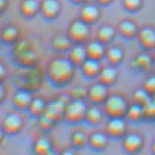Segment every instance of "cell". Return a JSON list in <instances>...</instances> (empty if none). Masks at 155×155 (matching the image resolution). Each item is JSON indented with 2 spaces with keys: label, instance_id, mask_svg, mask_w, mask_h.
Segmentation results:
<instances>
[{
  "label": "cell",
  "instance_id": "obj_32",
  "mask_svg": "<svg viewBox=\"0 0 155 155\" xmlns=\"http://www.w3.org/2000/svg\"><path fill=\"white\" fill-rule=\"evenodd\" d=\"M130 121L132 122H140L144 120V112H143V107L139 105V104H130L127 112H126V116Z\"/></svg>",
  "mask_w": 155,
  "mask_h": 155
},
{
  "label": "cell",
  "instance_id": "obj_48",
  "mask_svg": "<svg viewBox=\"0 0 155 155\" xmlns=\"http://www.w3.org/2000/svg\"><path fill=\"white\" fill-rule=\"evenodd\" d=\"M152 100H153V101H154V102H155V93H154V94H153V95H152Z\"/></svg>",
  "mask_w": 155,
  "mask_h": 155
},
{
  "label": "cell",
  "instance_id": "obj_41",
  "mask_svg": "<svg viewBox=\"0 0 155 155\" xmlns=\"http://www.w3.org/2000/svg\"><path fill=\"white\" fill-rule=\"evenodd\" d=\"M8 0H0V15H2V13L6 12L7 8H8Z\"/></svg>",
  "mask_w": 155,
  "mask_h": 155
},
{
  "label": "cell",
  "instance_id": "obj_1",
  "mask_svg": "<svg viewBox=\"0 0 155 155\" xmlns=\"http://www.w3.org/2000/svg\"><path fill=\"white\" fill-rule=\"evenodd\" d=\"M75 68L69 58L55 57L51 59L47 68V77L49 81L54 85L62 87L67 85L73 80L75 74Z\"/></svg>",
  "mask_w": 155,
  "mask_h": 155
},
{
  "label": "cell",
  "instance_id": "obj_10",
  "mask_svg": "<svg viewBox=\"0 0 155 155\" xmlns=\"http://www.w3.org/2000/svg\"><path fill=\"white\" fill-rule=\"evenodd\" d=\"M79 18L82 21H84L87 25H94L97 23L101 18V8L99 5L91 2H85L82 5V8L80 9Z\"/></svg>",
  "mask_w": 155,
  "mask_h": 155
},
{
  "label": "cell",
  "instance_id": "obj_31",
  "mask_svg": "<svg viewBox=\"0 0 155 155\" xmlns=\"http://www.w3.org/2000/svg\"><path fill=\"white\" fill-rule=\"evenodd\" d=\"M71 144L73 147L75 149H82L85 145H87L89 143V135L84 132L83 130H74L73 132L71 133Z\"/></svg>",
  "mask_w": 155,
  "mask_h": 155
},
{
  "label": "cell",
  "instance_id": "obj_13",
  "mask_svg": "<svg viewBox=\"0 0 155 155\" xmlns=\"http://www.w3.org/2000/svg\"><path fill=\"white\" fill-rule=\"evenodd\" d=\"M62 6L59 0H41L40 15L47 20L57 19L61 13Z\"/></svg>",
  "mask_w": 155,
  "mask_h": 155
},
{
  "label": "cell",
  "instance_id": "obj_21",
  "mask_svg": "<svg viewBox=\"0 0 155 155\" xmlns=\"http://www.w3.org/2000/svg\"><path fill=\"white\" fill-rule=\"evenodd\" d=\"M117 79H119V72H117L114 65L111 64L107 65V67H102V70H101L100 74L97 77L99 82L107 85V87L115 84Z\"/></svg>",
  "mask_w": 155,
  "mask_h": 155
},
{
  "label": "cell",
  "instance_id": "obj_27",
  "mask_svg": "<svg viewBox=\"0 0 155 155\" xmlns=\"http://www.w3.org/2000/svg\"><path fill=\"white\" fill-rule=\"evenodd\" d=\"M117 31L114 27L110 26V25H103L101 26L97 31V40L102 42L103 45H107L112 43L114 39H115Z\"/></svg>",
  "mask_w": 155,
  "mask_h": 155
},
{
  "label": "cell",
  "instance_id": "obj_23",
  "mask_svg": "<svg viewBox=\"0 0 155 155\" xmlns=\"http://www.w3.org/2000/svg\"><path fill=\"white\" fill-rule=\"evenodd\" d=\"M125 58V51L122 47L120 45H109L107 47V52H105V59L111 65L121 64Z\"/></svg>",
  "mask_w": 155,
  "mask_h": 155
},
{
  "label": "cell",
  "instance_id": "obj_29",
  "mask_svg": "<svg viewBox=\"0 0 155 155\" xmlns=\"http://www.w3.org/2000/svg\"><path fill=\"white\" fill-rule=\"evenodd\" d=\"M104 115V111L99 105L93 104L91 107H87V114H85V121L91 125H97L102 122Z\"/></svg>",
  "mask_w": 155,
  "mask_h": 155
},
{
  "label": "cell",
  "instance_id": "obj_28",
  "mask_svg": "<svg viewBox=\"0 0 155 155\" xmlns=\"http://www.w3.org/2000/svg\"><path fill=\"white\" fill-rule=\"evenodd\" d=\"M51 48L54 51L58 52H68L70 50L73 42L70 40V38L68 37V35H55L53 38L51 39Z\"/></svg>",
  "mask_w": 155,
  "mask_h": 155
},
{
  "label": "cell",
  "instance_id": "obj_7",
  "mask_svg": "<svg viewBox=\"0 0 155 155\" xmlns=\"http://www.w3.org/2000/svg\"><path fill=\"white\" fill-rule=\"evenodd\" d=\"M26 69V74L21 78L22 83L20 84V89H26V90H29L31 92L37 90V89H40L42 82H43V74L41 72V69L39 70L37 67Z\"/></svg>",
  "mask_w": 155,
  "mask_h": 155
},
{
  "label": "cell",
  "instance_id": "obj_15",
  "mask_svg": "<svg viewBox=\"0 0 155 155\" xmlns=\"http://www.w3.org/2000/svg\"><path fill=\"white\" fill-rule=\"evenodd\" d=\"M33 100L32 92L26 89H19L12 97L13 107L18 110H29L30 104Z\"/></svg>",
  "mask_w": 155,
  "mask_h": 155
},
{
  "label": "cell",
  "instance_id": "obj_5",
  "mask_svg": "<svg viewBox=\"0 0 155 155\" xmlns=\"http://www.w3.org/2000/svg\"><path fill=\"white\" fill-rule=\"evenodd\" d=\"M87 110V104L84 100H74L71 99L67 104L64 111V120L67 122L77 124L85 120Z\"/></svg>",
  "mask_w": 155,
  "mask_h": 155
},
{
  "label": "cell",
  "instance_id": "obj_26",
  "mask_svg": "<svg viewBox=\"0 0 155 155\" xmlns=\"http://www.w3.org/2000/svg\"><path fill=\"white\" fill-rule=\"evenodd\" d=\"M53 151L52 141L48 135H40L33 143V153L36 155H47Z\"/></svg>",
  "mask_w": 155,
  "mask_h": 155
},
{
  "label": "cell",
  "instance_id": "obj_34",
  "mask_svg": "<svg viewBox=\"0 0 155 155\" xmlns=\"http://www.w3.org/2000/svg\"><path fill=\"white\" fill-rule=\"evenodd\" d=\"M123 8L131 13H135L142 9L143 0H122Z\"/></svg>",
  "mask_w": 155,
  "mask_h": 155
},
{
  "label": "cell",
  "instance_id": "obj_42",
  "mask_svg": "<svg viewBox=\"0 0 155 155\" xmlns=\"http://www.w3.org/2000/svg\"><path fill=\"white\" fill-rule=\"evenodd\" d=\"M95 2L100 7H107L110 6L111 3L113 2V0H95Z\"/></svg>",
  "mask_w": 155,
  "mask_h": 155
},
{
  "label": "cell",
  "instance_id": "obj_46",
  "mask_svg": "<svg viewBox=\"0 0 155 155\" xmlns=\"http://www.w3.org/2000/svg\"><path fill=\"white\" fill-rule=\"evenodd\" d=\"M152 153H153V155H155V141L152 144Z\"/></svg>",
  "mask_w": 155,
  "mask_h": 155
},
{
  "label": "cell",
  "instance_id": "obj_33",
  "mask_svg": "<svg viewBox=\"0 0 155 155\" xmlns=\"http://www.w3.org/2000/svg\"><path fill=\"white\" fill-rule=\"evenodd\" d=\"M132 100H133V103L139 104L141 107H144V105H146L150 101L152 100V95L146 90H144L143 87H140V89H136L133 92Z\"/></svg>",
  "mask_w": 155,
  "mask_h": 155
},
{
  "label": "cell",
  "instance_id": "obj_38",
  "mask_svg": "<svg viewBox=\"0 0 155 155\" xmlns=\"http://www.w3.org/2000/svg\"><path fill=\"white\" fill-rule=\"evenodd\" d=\"M142 87L144 90H146L151 95L155 93V74L150 75L146 78V80L144 81Z\"/></svg>",
  "mask_w": 155,
  "mask_h": 155
},
{
  "label": "cell",
  "instance_id": "obj_8",
  "mask_svg": "<svg viewBox=\"0 0 155 155\" xmlns=\"http://www.w3.org/2000/svg\"><path fill=\"white\" fill-rule=\"evenodd\" d=\"M25 126V120L19 113H8L2 120V129L7 135H17L22 131Z\"/></svg>",
  "mask_w": 155,
  "mask_h": 155
},
{
  "label": "cell",
  "instance_id": "obj_14",
  "mask_svg": "<svg viewBox=\"0 0 155 155\" xmlns=\"http://www.w3.org/2000/svg\"><path fill=\"white\" fill-rule=\"evenodd\" d=\"M136 39L145 51H152L155 49V29L153 27L145 26L140 28Z\"/></svg>",
  "mask_w": 155,
  "mask_h": 155
},
{
  "label": "cell",
  "instance_id": "obj_4",
  "mask_svg": "<svg viewBox=\"0 0 155 155\" xmlns=\"http://www.w3.org/2000/svg\"><path fill=\"white\" fill-rule=\"evenodd\" d=\"M67 35L73 43L87 45L91 38V26L79 19L72 20L68 27Z\"/></svg>",
  "mask_w": 155,
  "mask_h": 155
},
{
  "label": "cell",
  "instance_id": "obj_25",
  "mask_svg": "<svg viewBox=\"0 0 155 155\" xmlns=\"http://www.w3.org/2000/svg\"><path fill=\"white\" fill-rule=\"evenodd\" d=\"M80 68L84 77L89 78V79H93V78L99 77L101 70H102V64H101V61L87 58Z\"/></svg>",
  "mask_w": 155,
  "mask_h": 155
},
{
  "label": "cell",
  "instance_id": "obj_3",
  "mask_svg": "<svg viewBox=\"0 0 155 155\" xmlns=\"http://www.w3.org/2000/svg\"><path fill=\"white\" fill-rule=\"evenodd\" d=\"M130 104L120 94H111L103 103L104 114L109 117H125Z\"/></svg>",
  "mask_w": 155,
  "mask_h": 155
},
{
  "label": "cell",
  "instance_id": "obj_6",
  "mask_svg": "<svg viewBox=\"0 0 155 155\" xmlns=\"http://www.w3.org/2000/svg\"><path fill=\"white\" fill-rule=\"evenodd\" d=\"M71 97L70 95H61L57 97L55 100H52L48 102L47 109H45V114L52 119L55 123L60 122L62 120H64V111L67 104L70 102Z\"/></svg>",
  "mask_w": 155,
  "mask_h": 155
},
{
  "label": "cell",
  "instance_id": "obj_19",
  "mask_svg": "<svg viewBox=\"0 0 155 155\" xmlns=\"http://www.w3.org/2000/svg\"><path fill=\"white\" fill-rule=\"evenodd\" d=\"M139 27L133 20L130 19H124L122 21H120L119 28H117V32L120 33V36L123 37L124 39L127 40H132V39L137 37V32H139Z\"/></svg>",
  "mask_w": 155,
  "mask_h": 155
},
{
  "label": "cell",
  "instance_id": "obj_37",
  "mask_svg": "<svg viewBox=\"0 0 155 155\" xmlns=\"http://www.w3.org/2000/svg\"><path fill=\"white\" fill-rule=\"evenodd\" d=\"M143 112H144V119L153 120L155 119V102L151 100L149 103L143 107Z\"/></svg>",
  "mask_w": 155,
  "mask_h": 155
},
{
  "label": "cell",
  "instance_id": "obj_47",
  "mask_svg": "<svg viewBox=\"0 0 155 155\" xmlns=\"http://www.w3.org/2000/svg\"><path fill=\"white\" fill-rule=\"evenodd\" d=\"M153 69L155 70V55L153 57Z\"/></svg>",
  "mask_w": 155,
  "mask_h": 155
},
{
  "label": "cell",
  "instance_id": "obj_2",
  "mask_svg": "<svg viewBox=\"0 0 155 155\" xmlns=\"http://www.w3.org/2000/svg\"><path fill=\"white\" fill-rule=\"evenodd\" d=\"M13 58L19 65L23 68L37 67L40 60V54L28 39H19L13 45Z\"/></svg>",
  "mask_w": 155,
  "mask_h": 155
},
{
  "label": "cell",
  "instance_id": "obj_43",
  "mask_svg": "<svg viewBox=\"0 0 155 155\" xmlns=\"http://www.w3.org/2000/svg\"><path fill=\"white\" fill-rule=\"evenodd\" d=\"M6 132H5V130L2 129V126L0 127V145L3 143V141H5V139H6Z\"/></svg>",
  "mask_w": 155,
  "mask_h": 155
},
{
  "label": "cell",
  "instance_id": "obj_35",
  "mask_svg": "<svg viewBox=\"0 0 155 155\" xmlns=\"http://www.w3.org/2000/svg\"><path fill=\"white\" fill-rule=\"evenodd\" d=\"M55 124L57 123L52 119H50L49 116L45 115V114H42L41 116L38 117V125L42 131H50V130L54 127Z\"/></svg>",
  "mask_w": 155,
  "mask_h": 155
},
{
  "label": "cell",
  "instance_id": "obj_49",
  "mask_svg": "<svg viewBox=\"0 0 155 155\" xmlns=\"http://www.w3.org/2000/svg\"><path fill=\"white\" fill-rule=\"evenodd\" d=\"M154 121H155V119H154Z\"/></svg>",
  "mask_w": 155,
  "mask_h": 155
},
{
  "label": "cell",
  "instance_id": "obj_36",
  "mask_svg": "<svg viewBox=\"0 0 155 155\" xmlns=\"http://www.w3.org/2000/svg\"><path fill=\"white\" fill-rule=\"evenodd\" d=\"M70 97L71 99L74 100H84L87 97V87H73L70 92Z\"/></svg>",
  "mask_w": 155,
  "mask_h": 155
},
{
  "label": "cell",
  "instance_id": "obj_16",
  "mask_svg": "<svg viewBox=\"0 0 155 155\" xmlns=\"http://www.w3.org/2000/svg\"><path fill=\"white\" fill-rule=\"evenodd\" d=\"M68 58L73 63L74 67H81L83 64V62L87 59L85 45L73 43V45L68 51Z\"/></svg>",
  "mask_w": 155,
  "mask_h": 155
},
{
  "label": "cell",
  "instance_id": "obj_45",
  "mask_svg": "<svg viewBox=\"0 0 155 155\" xmlns=\"http://www.w3.org/2000/svg\"><path fill=\"white\" fill-rule=\"evenodd\" d=\"M70 1L75 3V5H83V3L87 2V0H70Z\"/></svg>",
  "mask_w": 155,
  "mask_h": 155
},
{
  "label": "cell",
  "instance_id": "obj_11",
  "mask_svg": "<svg viewBox=\"0 0 155 155\" xmlns=\"http://www.w3.org/2000/svg\"><path fill=\"white\" fill-rule=\"evenodd\" d=\"M109 95L110 94H109L107 87L101 82H95L87 87V99L92 104H97V105L103 104Z\"/></svg>",
  "mask_w": 155,
  "mask_h": 155
},
{
  "label": "cell",
  "instance_id": "obj_44",
  "mask_svg": "<svg viewBox=\"0 0 155 155\" xmlns=\"http://www.w3.org/2000/svg\"><path fill=\"white\" fill-rule=\"evenodd\" d=\"M59 155H77V153L73 150H64V151H62Z\"/></svg>",
  "mask_w": 155,
  "mask_h": 155
},
{
  "label": "cell",
  "instance_id": "obj_12",
  "mask_svg": "<svg viewBox=\"0 0 155 155\" xmlns=\"http://www.w3.org/2000/svg\"><path fill=\"white\" fill-rule=\"evenodd\" d=\"M144 146V139L137 133H129L123 137V149L131 155L139 154Z\"/></svg>",
  "mask_w": 155,
  "mask_h": 155
},
{
  "label": "cell",
  "instance_id": "obj_24",
  "mask_svg": "<svg viewBox=\"0 0 155 155\" xmlns=\"http://www.w3.org/2000/svg\"><path fill=\"white\" fill-rule=\"evenodd\" d=\"M133 69L140 70V71H146L150 69H153V57L147 52H141L135 55L131 62Z\"/></svg>",
  "mask_w": 155,
  "mask_h": 155
},
{
  "label": "cell",
  "instance_id": "obj_39",
  "mask_svg": "<svg viewBox=\"0 0 155 155\" xmlns=\"http://www.w3.org/2000/svg\"><path fill=\"white\" fill-rule=\"evenodd\" d=\"M8 75H9V70L7 68V65L2 61H0V82L3 83L7 80Z\"/></svg>",
  "mask_w": 155,
  "mask_h": 155
},
{
  "label": "cell",
  "instance_id": "obj_22",
  "mask_svg": "<svg viewBox=\"0 0 155 155\" xmlns=\"http://www.w3.org/2000/svg\"><path fill=\"white\" fill-rule=\"evenodd\" d=\"M20 39V30L15 25H7L0 31V41L6 45H15Z\"/></svg>",
  "mask_w": 155,
  "mask_h": 155
},
{
  "label": "cell",
  "instance_id": "obj_30",
  "mask_svg": "<svg viewBox=\"0 0 155 155\" xmlns=\"http://www.w3.org/2000/svg\"><path fill=\"white\" fill-rule=\"evenodd\" d=\"M47 105H48V102L45 101V97H33L32 102L30 104L29 112L31 113V115L36 116L37 119H38L39 116H41L42 114H45Z\"/></svg>",
  "mask_w": 155,
  "mask_h": 155
},
{
  "label": "cell",
  "instance_id": "obj_9",
  "mask_svg": "<svg viewBox=\"0 0 155 155\" xmlns=\"http://www.w3.org/2000/svg\"><path fill=\"white\" fill-rule=\"evenodd\" d=\"M105 132L109 137L121 139L127 134V123L124 117H110L105 125Z\"/></svg>",
  "mask_w": 155,
  "mask_h": 155
},
{
  "label": "cell",
  "instance_id": "obj_17",
  "mask_svg": "<svg viewBox=\"0 0 155 155\" xmlns=\"http://www.w3.org/2000/svg\"><path fill=\"white\" fill-rule=\"evenodd\" d=\"M109 144V135L103 132H93L89 135V143L87 145L90 146L93 151L102 152L107 147Z\"/></svg>",
  "mask_w": 155,
  "mask_h": 155
},
{
  "label": "cell",
  "instance_id": "obj_40",
  "mask_svg": "<svg viewBox=\"0 0 155 155\" xmlns=\"http://www.w3.org/2000/svg\"><path fill=\"white\" fill-rule=\"evenodd\" d=\"M7 94H8V92H7V89H6V87H5V84L0 82V104L5 102V100H6V97H7Z\"/></svg>",
  "mask_w": 155,
  "mask_h": 155
},
{
  "label": "cell",
  "instance_id": "obj_20",
  "mask_svg": "<svg viewBox=\"0 0 155 155\" xmlns=\"http://www.w3.org/2000/svg\"><path fill=\"white\" fill-rule=\"evenodd\" d=\"M40 0H21L19 6L20 13L25 18H35L37 15L40 13Z\"/></svg>",
  "mask_w": 155,
  "mask_h": 155
},
{
  "label": "cell",
  "instance_id": "obj_18",
  "mask_svg": "<svg viewBox=\"0 0 155 155\" xmlns=\"http://www.w3.org/2000/svg\"><path fill=\"white\" fill-rule=\"evenodd\" d=\"M107 47V45H103L102 42L97 41V40L89 41L87 45H85L87 58L93 59V60H97V61H101L102 59L105 58Z\"/></svg>",
  "mask_w": 155,
  "mask_h": 155
}]
</instances>
